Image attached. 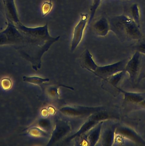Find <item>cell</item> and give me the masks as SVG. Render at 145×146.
<instances>
[{"label":"cell","mask_w":145,"mask_h":146,"mask_svg":"<svg viewBox=\"0 0 145 146\" xmlns=\"http://www.w3.org/2000/svg\"><path fill=\"white\" fill-rule=\"evenodd\" d=\"M23 80L24 82L36 85H40L44 82L49 81L48 79H44L37 77H23Z\"/></svg>","instance_id":"9"},{"label":"cell","mask_w":145,"mask_h":146,"mask_svg":"<svg viewBox=\"0 0 145 146\" xmlns=\"http://www.w3.org/2000/svg\"><path fill=\"white\" fill-rule=\"evenodd\" d=\"M125 60H122L112 64L104 66H96L93 73L102 78H107L125 69Z\"/></svg>","instance_id":"4"},{"label":"cell","mask_w":145,"mask_h":146,"mask_svg":"<svg viewBox=\"0 0 145 146\" xmlns=\"http://www.w3.org/2000/svg\"><path fill=\"white\" fill-rule=\"evenodd\" d=\"M138 105L142 107L145 108V100L141 102Z\"/></svg>","instance_id":"16"},{"label":"cell","mask_w":145,"mask_h":146,"mask_svg":"<svg viewBox=\"0 0 145 146\" xmlns=\"http://www.w3.org/2000/svg\"><path fill=\"white\" fill-rule=\"evenodd\" d=\"M89 19L87 14H81L80 19L73 29L71 49L73 51L77 47L82 39L84 31Z\"/></svg>","instance_id":"2"},{"label":"cell","mask_w":145,"mask_h":146,"mask_svg":"<svg viewBox=\"0 0 145 146\" xmlns=\"http://www.w3.org/2000/svg\"><path fill=\"white\" fill-rule=\"evenodd\" d=\"M141 54L138 51H136L125 67V70L129 73L132 82L137 79L141 68Z\"/></svg>","instance_id":"3"},{"label":"cell","mask_w":145,"mask_h":146,"mask_svg":"<svg viewBox=\"0 0 145 146\" xmlns=\"http://www.w3.org/2000/svg\"><path fill=\"white\" fill-rule=\"evenodd\" d=\"M93 29L95 34L99 36H106L110 31L108 20L104 17L101 18L94 23Z\"/></svg>","instance_id":"5"},{"label":"cell","mask_w":145,"mask_h":146,"mask_svg":"<svg viewBox=\"0 0 145 146\" xmlns=\"http://www.w3.org/2000/svg\"><path fill=\"white\" fill-rule=\"evenodd\" d=\"M124 100L126 102L132 104H138L145 100V93H137L123 92Z\"/></svg>","instance_id":"7"},{"label":"cell","mask_w":145,"mask_h":146,"mask_svg":"<svg viewBox=\"0 0 145 146\" xmlns=\"http://www.w3.org/2000/svg\"><path fill=\"white\" fill-rule=\"evenodd\" d=\"M1 85L4 90H8L11 88L12 84L10 79L8 78H4L1 81Z\"/></svg>","instance_id":"12"},{"label":"cell","mask_w":145,"mask_h":146,"mask_svg":"<svg viewBox=\"0 0 145 146\" xmlns=\"http://www.w3.org/2000/svg\"><path fill=\"white\" fill-rule=\"evenodd\" d=\"M144 78H145V73L140 77V79H144Z\"/></svg>","instance_id":"17"},{"label":"cell","mask_w":145,"mask_h":146,"mask_svg":"<svg viewBox=\"0 0 145 146\" xmlns=\"http://www.w3.org/2000/svg\"><path fill=\"white\" fill-rule=\"evenodd\" d=\"M101 1V0H93V3L90 7V16L89 18L88 21V25L91 23V21L94 19L96 10L98 9L100 4Z\"/></svg>","instance_id":"10"},{"label":"cell","mask_w":145,"mask_h":146,"mask_svg":"<svg viewBox=\"0 0 145 146\" xmlns=\"http://www.w3.org/2000/svg\"><path fill=\"white\" fill-rule=\"evenodd\" d=\"M52 6L53 5L51 2V1H50L49 2H45L44 3L42 8V15L43 17L46 16L50 12L52 9Z\"/></svg>","instance_id":"11"},{"label":"cell","mask_w":145,"mask_h":146,"mask_svg":"<svg viewBox=\"0 0 145 146\" xmlns=\"http://www.w3.org/2000/svg\"><path fill=\"white\" fill-rule=\"evenodd\" d=\"M55 130V132H54L53 135V140H57L59 139L61 136V135H63V133L65 132V128L64 127H59V128Z\"/></svg>","instance_id":"14"},{"label":"cell","mask_w":145,"mask_h":146,"mask_svg":"<svg viewBox=\"0 0 145 146\" xmlns=\"http://www.w3.org/2000/svg\"><path fill=\"white\" fill-rule=\"evenodd\" d=\"M100 128L99 127V128L97 129L96 130L90 135V139L92 145H93V143H95L97 141V139H98L99 133H100Z\"/></svg>","instance_id":"15"},{"label":"cell","mask_w":145,"mask_h":146,"mask_svg":"<svg viewBox=\"0 0 145 146\" xmlns=\"http://www.w3.org/2000/svg\"><path fill=\"white\" fill-rule=\"evenodd\" d=\"M110 31L121 41L139 40L142 36L140 28L125 15L113 16L108 19Z\"/></svg>","instance_id":"1"},{"label":"cell","mask_w":145,"mask_h":146,"mask_svg":"<svg viewBox=\"0 0 145 146\" xmlns=\"http://www.w3.org/2000/svg\"><path fill=\"white\" fill-rule=\"evenodd\" d=\"M130 18L136 25L140 27V13L139 6L137 4H134L130 8Z\"/></svg>","instance_id":"8"},{"label":"cell","mask_w":145,"mask_h":146,"mask_svg":"<svg viewBox=\"0 0 145 146\" xmlns=\"http://www.w3.org/2000/svg\"><path fill=\"white\" fill-rule=\"evenodd\" d=\"M118 132L122 135L140 145H145V141L134 131L126 127L120 128Z\"/></svg>","instance_id":"6"},{"label":"cell","mask_w":145,"mask_h":146,"mask_svg":"<svg viewBox=\"0 0 145 146\" xmlns=\"http://www.w3.org/2000/svg\"><path fill=\"white\" fill-rule=\"evenodd\" d=\"M136 51H138L141 54H145V41H140L134 46Z\"/></svg>","instance_id":"13"},{"label":"cell","mask_w":145,"mask_h":146,"mask_svg":"<svg viewBox=\"0 0 145 146\" xmlns=\"http://www.w3.org/2000/svg\"><path fill=\"white\" fill-rule=\"evenodd\" d=\"M124 1H128V0H124Z\"/></svg>","instance_id":"18"}]
</instances>
